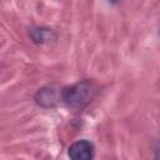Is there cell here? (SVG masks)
Wrapping results in <instances>:
<instances>
[{"label": "cell", "instance_id": "4", "mask_svg": "<svg viewBox=\"0 0 160 160\" xmlns=\"http://www.w3.org/2000/svg\"><path fill=\"white\" fill-rule=\"evenodd\" d=\"M30 38L35 44H49L56 39V34L48 28H34L30 30Z\"/></svg>", "mask_w": 160, "mask_h": 160}, {"label": "cell", "instance_id": "2", "mask_svg": "<svg viewBox=\"0 0 160 160\" xmlns=\"http://www.w3.org/2000/svg\"><path fill=\"white\" fill-rule=\"evenodd\" d=\"M35 102L42 108H54L61 101V89L48 85L39 89L34 96Z\"/></svg>", "mask_w": 160, "mask_h": 160}, {"label": "cell", "instance_id": "3", "mask_svg": "<svg viewBox=\"0 0 160 160\" xmlns=\"http://www.w3.org/2000/svg\"><path fill=\"white\" fill-rule=\"evenodd\" d=\"M68 154L72 160H90L95 155V148L89 140H79L69 146Z\"/></svg>", "mask_w": 160, "mask_h": 160}, {"label": "cell", "instance_id": "1", "mask_svg": "<svg viewBox=\"0 0 160 160\" xmlns=\"http://www.w3.org/2000/svg\"><path fill=\"white\" fill-rule=\"evenodd\" d=\"M98 86L92 80H81L61 90V102L72 110H82L95 98Z\"/></svg>", "mask_w": 160, "mask_h": 160}]
</instances>
